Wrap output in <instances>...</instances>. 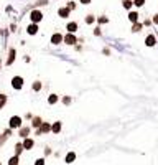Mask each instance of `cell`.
<instances>
[{
	"label": "cell",
	"instance_id": "obj_30",
	"mask_svg": "<svg viewBox=\"0 0 158 165\" xmlns=\"http://www.w3.org/2000/svg\"><path fill=\"white\" fill-rule=\"evenodd\" d=\"M153 21H155V23H157V25H158V13H157V15H155V17H153Z\"/></svg>",
	"mask_w": 158,
	"mask_h": 165
},
{
	"label": "cell",
	"instance_id": "obj_8",
	"mask_svg": "<svg viewBox=\"0 0 158 165\" xmlns=\"http://www.w3.org/2000/svg\"><path fill=\"white\" fill-rule=\"evenodd\" d=\"M26 31H28V35H36V31H38V26H36V23H31V25L26 28Z\"/></svg>",
	"mask_w": 158,
	"mask_h": 165
},
{
	"label": "cell",
	"instance_id": "obj_1",
	"mask_svg": "<svg viewBox=\"0 0 158 165\" xmlns=\"http://www.w3.org/2000/svg\"><path fill=\"white\" fill-rule=\"evenodd\" d=\"M10 129H18V127H21V119L18 117V116H13V117H10Z\"/></svg>",
	"mask_w": 158,
	"mask_h": 165
},
{
	"label": "cell",
	"instance_id": "obj_4",
	"mask_svg": "<svg viewBox=\"0 0 158 165\" xmlns=\"http://www.w3.org/2000/svg\"><path fill=\"white\" fill-rule=\"evenodd\" d=\"M63 40H64V36H61L59 33H55V35L51 36V43H53V45H59Z\"/></svg>",
	"mask_w": 158,
	"mask_h": 165
},
{
	"label": "cell",
	"instance_id": "obj_25",
	"mask_svg": "<svg viewBox=\"0 0 158 165\" xmlns=\"http://www.w3.org/2000/svg\"><path fill=\"white\" fill-rule=\"evenodd\" d=\"M133 3H135V5H137V7H142L143 3H145V0H135Z\"/></svg>",
	"mask_w": 158,
	"mask_h": 165
},
{
	"label": "cell",
	"instance_id": "obj_27",
	"mask_svg": "<svg viewBox=\"0 0 158 165\" xmlns=\"http://www.w3.org/2000/svg\"><path fill=\"white\" fill-rule=\"evenodd\" d=\"M35 165H45V159H38L35 162Z\"/></svg>",
	"mask_w": 158,
	"mask_h": 165
},
{
	"label": "cell",
	"instance_id": "obj_24",
	"mask_svg": "<svg viewBox=\"0 0 158 165\" xmlns=\"http://www.w3.org/2000/svg\"><path fill=\"white\" fill-rule=\"evenodd\" d=\"M140 28H142V25H140V23H135L133 28H132V31H140Z\"/></svg>",
	"mask_w": 158,
	"mask_h": 165
},
{
	"label": "cell",
	"instance_id": "obj_17",
	"mask_svg": "<svg viewBox=\"0 0 158 165\" xmlns=\"http://www.w3.org/2000/svg\"><path fill=\"white\" fill-rule=\"evenodd\" d=\"M48 103H50V104H55V103H58V96H56V94H51L50 98H48Z\"/></svg>",
	"mask_w": 158,
	"mask_h": 165
},
{
	"label": "cell",
	"instance_id": "obj_23",
	"mask_svg": "<svg viewBox=\"0 0 158 165\" xmlns=\"http://www.w3.org/2000/svg\"><path fill=\"white\" fill-rule=\"evenodd\" d=\"M33 89H35V91H40V89H41V82L36 81L35 84H33Z\"/></svg>",
	"mask_w": 158,
	"mask_h": 165
},
{
	"label": "cell",
	"instance_id": "obj_10",
	"mask_svg": "<svg viewBox=\"0 0 158 165\" xmlns=\"http://www.w3.org/2000/svg\"><path fill=\"white\" fill-rule=\"evenodd\" d=\"M51 130L55 132V134H59V130H61V122H55L51 125Z\"/></svg>",
	"mask_w": 158,
	"mask_h": 165
},
{
	"label": "cell",
	"instance_id": "obj_7",
	"mask_svg": "<svg viewBox=\"0 0 158 165\" xmlns=\"http://www.w3.org/2000/svg\"><path fill=\"white\" fill-rule=\"evenodd\" d=\"M145 43H147V46H155V43H157V38L153 35H148L147 40H145Z\"/></svg>",
	"mask_w": 158,
	"mask_h": 165
},
{
	"label": "cell",
	"instance_id": "obj_31",
	"mask_svg": "<svg viewBox=\"0 0 158 165\" xmlns=\"http://www.w3.org/2000/svg\"><path fill=\"white\" fill-rule=\"evenodd\" d=\"M0 66H2V61H0Z\"/></svg>",
	"mask_w": 158,
	"mask_h": 165
},
{
	"label": "cell",
	"instance_id": "obj_9",
	"mask_svg": "<svg viewBox=\"0 0 158 165\" xmlns=\"http://www.w3.org/2000/svg\"><path fill=\"white\" fill-rule=\"evenodd\" d=\"M128 20L132 21V23H137V20H138V13H137V12H130V13H128Z\"/></svg>",
	"mask_w": 158,
	"mask_h": 165
},
{
	"label": "cell",
	"instance_id": "obj_14",
	"mask_svg": "<svg viewBox=\"0 0 158 165\" xmlns=\"http://www.w3.org/2000/svg\"><path fill=\"white\" fill-rule=\"evenodd\" d=\"M68 30H69V33H74V31L77 30V23H74V21H71V23L68 25Z\"/></svg>",
	"mask_w": 158,
	"mask_h": 165
},
{
	"label": "cell",
	"instance_id": "obj_13",
	"mask_svg": "<svg viewBox=\"0 0 158 165\" xmlns=\"http://www.w3.org/2000/svg\"><path fill=\"white\" fill-rule=\"evenodd\" d=\"M58 13H59V17H61V18H66V17L69 15V8H59V12H58Z\"/></svg>",
	"mask_w": 158,
	"mask_h": 165
},
{
	"label": "cell",
	"instance_id": "obj_28",
	"mask_svg": "<svg viewBox=\"0 0 158 165\" xmlns=\"http://www.w3.org/2000/svg\"><path fill=\"white\" fill-rule=\"evenodd\" d=\"M82 5H87V3H91V0H79Z\"/></svg>",
	"mask_w": 158,
	"mask_h": 165
},
{
	"label": "cell",
	"instance_id": "obj_15",
	"mask_svg": "<svg viewBox=\"0 0 158 165\" xmlns=\"http://www.w3.org/2000/svg\"><path fill=\"white\" fill-rule=\"evenodd\" d=\"M132 5H135L132 0H124V8H127V10H130L132 8Z\"/></svg>",
	"mask_w": 158,
	"mask_h": 165
},
{
	"label": "cell",
	"instance_id": "obj_16",
	"mask_svg": "<svg viewBox=\"0 0 158 165\" xmlns=\"http://www.w3.org/2000/svg\"><path fill=\"white\" fill-rule=\"evenodd\" d=\"M8 165H18V155H13V157H10V160H8Z\"/></svg>",
	"mask_w": 158,
	"mask_h": 165
},
{
	"label": "cell",
	"instance_id": "obj_11",
	"mask_svg": "<svg viewBox=\"0 0 158 165\" xmlns=\"http://www.w3.org/2000/svg\"><path fill=\"white\" fill-rule=\"evenodd\" d=\"M74 159H76V154H74V152H69V154L66 155V164H72Z\"/></svg>",
	"mask_w": 158,
	"mask_h": 165
},
{
	"label": "cell",
	"instance_id": "obj_19",
	"mask_svg": "<svg viewBox=\"0 0 158 165\" xmlns=\"http://www.w3.org/2000/svg\"><path fill=\"white\" fill-rule=\"evenodd\" d=\"M15 155H20V152H21V150H23V149H25V147H23V144H17V147H15Z\"/></svg>",
	"mask_w": 158,
	"mask_h": 165
},
{
	"label": "cell",
	"instance_id": "obj_2",
	"mask_svg": "<svg viewBox=\"0 0 158 165\" xmlns=\"http://www.w3.org/2000/svg\"><path fill=\"white\" fill-rule=\"evenodd\" d=\"M30 18H31V21H33V23H38V21L43 20V13H41L40 10H33L30 13Z\"/></svg>",
	"mask_w": 158,
	"mask_h": 165
},
{
	"label": "cell",
	"instance_id": "obj_29",
	"mask_svg": "<svg viewBox=\"0 0 158 165\" xmlns=\"http://www.w3.org/2000/svg\"><path fill=\"white\" fill-rule=\"evenodd\" d=\"M63 103H64V104H69V103H71V99H69V98H64V99H63Z\"/></svg>",
	"mask_w": 158,
	"mask_h": 165
},
{
	"label": "cell",
	"instance_id": "obj_5",
	"mask_svg": "<svg viewBox=\"0 0 158 165\" xmlns=\"http://www.w3.org/2000/svg\"><path fill=\"white\" fill-rule=\"evenodd\" d=\"M64 43H68V45H74V43H76V36L72 35V33H68V35L64 36Z\"/></svg>",
	"mask_w": 158,
	"mask_h": 165
},
{
	"label": "cell",
	"instance_id": "obj_22",
	"mask_svg": "<svg viewBox=\"0 0 158 165\" xmlns=\"http://www.w3.org/2000/svg\"><path fill=\"white\" fill-rule=\"evenodd\" d=\"M15 50H12V51H10V58H8V63H12V61H13V60H15Z\"/></svg>",
	"mask_w": 158,
	"mask_h": 165
},
{
	"label": "cell",
	"instance_id": "obj_12",
	"mask_svg": "<svg viewBox=\"0 0 158 165\" xmlns=\"http://www.w3.org/2000/svg\"><path fill=\"white\" fill-rule=\"evenodd\" d=\"M28 134H30V129H28V127H21V129H20V137L26 139V137H28Z\"/></svg>",
	"mask_w": 158,
	"mask_h": 165
},
{
	"label": "cell",
	"instance_id": "obj_3",
	"mask_svg": "<svg viewBox=\"0 0 158 165\" xmlns=\"http://www.w3.org/2000/svg\"><path fill=\"white\" fill-rule=\"evenodd\" d=\"M12 86H13L15 89H21V86H23V78L15 76L13 79H12Z\"/></svg>",
	"mask_w": 158,
	"mask_h": 165
},
{
	"label": "cell",
	"instance_id": "obj_32",
	"mask_svg": "<svg viewBox=\"0 0 158 165\" xmlns=\"http://www.w3.org/2000/svg\"><path fill=\"white\" fill-rule=\"evenodd\" d=\"M0 165H2V164H0Z\"/></svg>",
	"mask_w": 158,
	"mask_h": 165
},
{
	"label": "cell",
	"instance_id": "obj_26",
	"mask_svg": "<svg viewBox=\"0 0 158 165\" xmlns=\"http://www.w3.org/2000/svg\"><path fill=\"white\" fill-rule=\"evenodd\" d=\"M107 21H109L107 17H101V18H99V23H107Z\"/></svg>",
	"mask_w": 158,
	"mask_h": 165
},
{
	"label": "cell",
	"instance_id": "obj_6",
	"mask_svg": "<svg viewBox=\"0 0 158 165\" xmlns=\"http://www.w3.org/2000/svg\"><path fill=\"white\" fill-rule=\"evenodd\" d=\"M33 145H35V142H33V139H30V137H26V139L23 140V147H25L26 150H31Z\"/></svg>",
	"mask_w": 158,
	"mask_h": 165
},
{
	"label": "cell",
	"instance_id": "obj_21",
	"mask_svg": "<svg viewBox=\"0 0 158 165\" xmlns=\"http://www.w3.org/2000/svg\"><path fill=\"white\" fill-rule=\"evenodd\" d=\"M38 125H41V119L40 117H35V119H33V127H38Z\"/></svg>",
	"mask_w": 158,
	"mask_h": 165
},
{
	"label": "cell",
	"instance_id": "obj_20",
	"mask_svg": "<svg viewBox=\"0 0 158 165\" xmlns=\"http://www.w3.org/2000/svg\"><path fill=\"white\" fill-rule=\"evenodd\" d=\"M94 20H96V18H94L92 15H87V17H86V23H87V25H91V23H94Z\"/></svg>",
	"mask_w": 158,
	"mask_h": 165
},
{
	"label": "cell",
	"instance_id": "obj_18",
	"mask_svg": "<svg viewBox=\"0 0 158 165\" xmlns=\"http://www.w3.org/2000/svg\"><path fill=\"white\" fill-rule=\"evenodd\" d=\"M5 101H7V96L5 94H0V109L5 106Z\"/></svg>",
	"mask_w": 158,
	"mask_h": 165
}]
</instances>
